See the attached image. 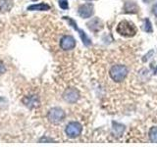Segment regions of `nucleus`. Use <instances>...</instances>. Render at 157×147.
Segmentation results:
<instances>
[{
	"mask_svg": "<svg viewBox=\"0 0 157 147\" xmlns=\"http://www.w3.org/2000/svg\"><path fill=\"white\" fill-rule=\"evenodd\" d=\"M117 32L121 34L123 36H127V37H131L134 36L136 33V28L134 26V24L130 23L128 21H122L119 23L117 27Z\"/></svg>",
	"mask_w": 157,
	"mask_h": 147,
	"instance_id": "1",
	"label": "nucleus"
},
{
	"mask_svg": "<svg viewBox=\"0 0 157 147\" xmlns=\"http://www.w3.org/2000/svg\"><path fill=\"white\" fill-rule=\"evenodd\" d=\"M110 77L113 81L120 82L125 80V77L128 75V69L126 66L123 65H115L111 68L110 70Z\"/></svg>",
	"mask_w": 157,
	"mask_h": 147,
	"instance_id": "2",
	"label": "nucleus"
},
{
	"mask_svg": "<svg viewBox=\"0 0 157 147\" xmlns=\"http://www.w3.org/2000/svg\"><path fill=\"white\" fill-rule=\"evenodd\" d=\"M66 117L65 112L60 107H53L48 111L47 118L49 122H51L52 124H60L64 121Z\"/></svg>",
	"mask_w": 157,
	"mask_h": 147,
	"instance_id": "3",
	"label": "nucleus"
},
{
	"mask_svg": "<svg viewBox=\"0 0 157 147\" xmlns=\"http://www.w3.org/2000/svg\"><path fill=\"white\" fill-rule=\"evenodd\" d=\"M82 130V126L78 122H71L67 125L65 132L68 137L70 138H76L78 135H81Z\"/></svg>",
	"mask_w": 157,
	"mask_h": 147,
	"instance_id": "4",
	"label": "nucleus"
},
{
	"mask_svg": "<svg viewBox=\"0 0 157 147\" xmlns=\"http://www.w3.org/2000/svg\"><path fill=\"white\" fill-rule=\"evenodd\" d=\"M78 98H80V92H78L76 88H67V89L64 91L63 93V99L66 102L73 104V103H76Z\"/></svg>",
	"mask_w": 157,
	"mask_h": 147,
	"instance_id": "5",
	"label": "nucleus"
},
{
	"mask_svg": "<svg viewBox=\"0 0 157 147\" xmlns=\"http://www.w3.org/2000/svg\"><path fill=\"white\" fill-rule=\"evenodd\" d=\"M65 20H67V21L70 23V24L71 26L76 29V31H78V34H80V36H81V38H82V43L85 44L86 46H90V44H91V40L90 39V37H88L86 34V32L82 31V29H80L78 28V26H77V23L74 21V20H72L70 17H63Z\"/></svg>",
	"mask_w": 157,
	"mask_h": 147,
	"instance_id": "6",
	"label": "nucleus"
},
{
	"mask_svg": "<svg viewBox=\"0 0 157 147\" xmlns=\"http://www.w3.org/2000/svg\"><path fill=\"white\" fill-rule=\"evenodd\" d=\"M76 46V40L72 36H64L60 40V47L63 50H72Z\"/></svg>",
	"mask_w": 157,
	"mask_h": 147,
	"instance_id": "7",
	"label": "nucleus"
},
{
	"mask_svg": "<svg viewBox=\"0 0 157 147\" xmlns=\"http://www.w3.org/2000/svg\"><path fill=\"white\" fill-rule=\"evenodd\" d=\"M78 15L83 18V19H87V18H90L92 15H93V5L91 3H86V4H82L78 7Z\"/></svg>",
	"mask_w": 157,
	"mask_h": 147,
	"instance_id": "8",
	"label": "nucleus"
},
{
	"mask_svg": "<svg viewBox=\"0 0 157 147\" xmlns=\"http://www.w3.org/2000/svg\"><path fill=\"white\" fill-rule=\"evenodd\" d=\"M24 103L25 105H27L29 108H36L38 106L39 99L36 95H29L27 96L26 98H24Z\"/></svg>",
	"mask_w": 157,
	"mask_h": 147,
	"instance_id": "9",
	"label": "nucleus"
},
{
	"mask_svg": "<svg viewBox=\"0 0 157 147\" xmlns=\"http://www.w3.org/2000/svg\"><path fill=\"white\" fill-rule=\"evenodd\" d=\"M29 11H48L50 10V6L46 3H38V4H33L28 7Z\"/></svg>",
	"mask_w": 157,
	"mask_h": 147,
	"instance_id": "10",
	"label": "nucleus"
},
{
	"mask_svg": "<svg viewBox=\"0 0 157 147\" xmlns=\"http://www.w3.org/2000/svg\"><path fill=\"white\" fill-rule=\"evenodd\" d=\"M14 5L13 0H0V12L7 13L12 9Z\"/></svg>",
	"mask_w": 157,
	"mask_h": 147,
	"instance_id": "11",
	"label": "nucleus"
},
{
	"mask_svg": "<svg viewBox=\"0 0 157 147\" xmlns=\"http://www.w3.org/2000/svg\"><path fill=\"white\" fill-rule=\"evenodd\" d=\"M148 135H149V139L151 140V142L157 143V126L151 127V129L149 130Z\"/></svg>",
	"mask_w": 157,
	"mask_h": 147,
	"instance_id": "12",
	"label": "nucleus"
},
{
	"mask_svg": "<svg viewBox=\"0 0 157 147\" xmlns=\"http://www.w3.org/2000/svg\"><path fill=\"white\" fill-rule=\"evenodd\" d=\"M144 29L146 32H152V26L149 21V19L144 20Z\"/></svg>",
	"mask_w": 157,
	"mask_h": 147,
	"instance_id": "13",
	"label": "nucleus"
},
{
	"mask_svg": "<svg viewBox=\"0 0 157 147\" xmlns=\"http://www.w3.org/2000/svg\"><path fill=\"white\" fill-rule=\"evenodd\" d=\"M59 6L63 10H67L69 8V4H68V0H59Z\"/></svg>",
	"mask_w": 157,
	"mask_h": 147,
	"instance_id": "14",
	"label": "nucleus"
},
{
	"mask_svg": "<svg viewBox=\"0 0 157 147\" xmlns=\"http://www.w3.org/2000/svg\"><path fill=\"white\" fill-rule=\"evenodd\" d=\"M5 72H6V67H5L4 63L0 60V76H2Z\"/></svg>",
	"mask_w": 157,
	"mask_h": 147,
	"instance_id": "15",
	"label": "nucleus"
},
{
	"mask_svg": "<svg viewBox=\"0 0 157 147\" xmlns=\"http://www.w3.org/2000/svg\"><path fill=\"white\" fill-rule=\"evenodd\" d=\"M153 14L155 15V16L157 17V3L153 6Z\"/></svg>",
	"mask_w": 157,
	"mask_h": 147,
	"instance_id": "16",
	"label": "nucleus"
},
{
	"mask_svg": "<svg viewBox=\"0 0 157 147\" xmlns=\"http://www.w3.org/2000/svg\"><path fill=\"white\" fill-rule=\"evenodd\" d=\"M151 1H152V0H144V2H145V3H149Z\"/></svg>",
	"mask_w": 157,
	"mask_h": 147,
	"instance_id": "17",
	"label": "nucleus"
},
{
	"mask_svg": "<svg viewBox=\"0 0 157 147\" xmlns=\"http://www.w3.org/2000/svg\"><path fill=\"white\" fill-rule=\"evenodd\" d=\"M32 1H33V2H36V1H37V0H32Z\"/></svg>",
	"mask_w": 157,
	"mask_h": 147,
	"instance_id": "18",
	"label": "nucleus"
},
{
	"mask_svg": "<svg viewBox=\"0 0 157 147\" xmlns=\"http://www.w3.org/2000/svg\"><path fill=\"white\" fill-rule=\"evenodd\" d=\"M155 73H157V67H156V69H155Z\"/></svg>",
	"mask_w": 157,
	"mask_h": 147,
	"instance_id": "19",
	"label": "nucleus"
},
{
	"mask_svg": "<svg viewBox=\"0 0 157 147\" xmlns=\"http://www.w3.org/2000/svg\"><path fill=\"white\" fill-rule=\"evenodd\" d=\"M86 1H92V0H86Z\"/></svg>",
	"mask_w": 157,
	"mask_h": 147,
	"instance_id": "20",
	"label": "nucleus"
}]
</instances>
